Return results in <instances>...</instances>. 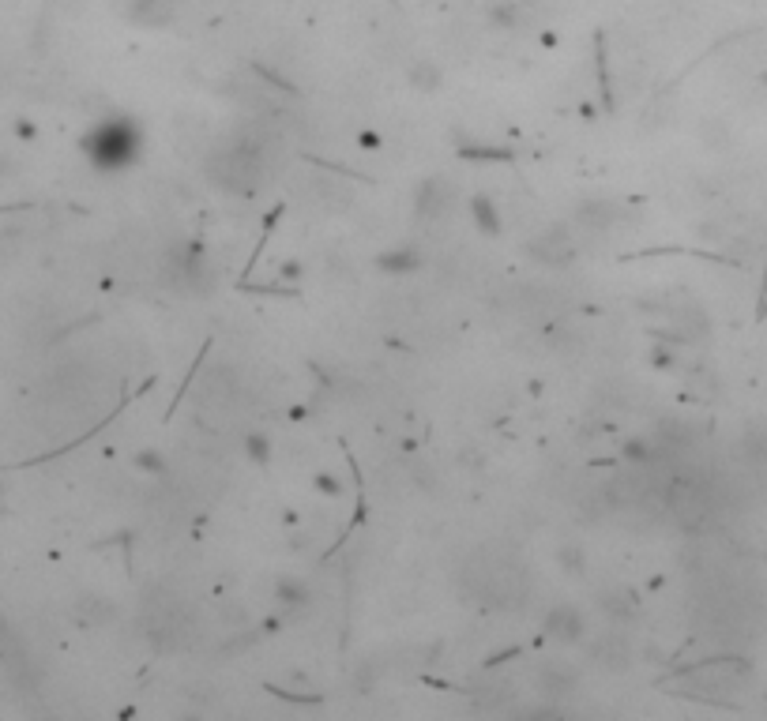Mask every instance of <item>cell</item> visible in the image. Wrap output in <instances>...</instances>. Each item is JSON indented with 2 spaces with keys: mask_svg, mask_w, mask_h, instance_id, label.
Masks as SVG:
<instances>
[{
  "mask_svg": "<svg viewBox=\"0 0 767 721\" xmlns=\"http://www.w3.org/2000/svg\"><path fill=\"white\" fill-rule=\"evenodd\" d=\"M410 79H414L418 87H425V91H433V87H437V72H433L429 64H418V68L410 72Z\"/></svg>",
  "mask_w": 767,
  "mask_h": 721,
  "instance_id": "obj_9",
  "label": "cell"
},
{
  "mask_svg": "<svg viewBox=\"0 0 767 721\" xmlns=\"http://www.w3.org/2000/svg\"><path fill=\"white\" fill-rule=\"evenodd\" d=\"M583 631H587V624H583L580 609H572V605H557L546 616V635L553 643H580Z\"/></svg>",
  "mask_w": 767,
  "mask_h": 721,
  "instance_id": "obj_5",
  "label": "cell"
},
{
  "mask_svg": "<svg viewBox=\"0 0 767 721\" xmlns=\"http://www.w3.org/2000/svg\"><path fill=\"white\" fill-rule=\"evenodd\" d=\"M463 583H467L470 598L493 605V609H504V605L512 609L531 590L527 568L512 549H478L463 568Z\"/></svg>",
  "mask_w": 767,
  "mask_h": 721,
  "instance_id": "obj_2",
  "label": "cell"
},
{
  "mask_svg": "<svg viewBox=\"0 0 767 721\" xmlns=\"http://www.w3.org/2000/svg\"><path fill=\"white\" fill-rule=\"evenodd\" d=\"M591 658L602 661V665H628V643H625V635H617V631H610V635H602L595 646H591Z\"/></svg>",
  "mask_w": 767,
  "mask_h": 721,
  "instance_id": "obj_6",
  "label": "cell"
},
{
  "mask_svg": "<svg viewBox=\"0 0 767 721\" xmlns=\"http://www.w3.org/2000/svg\"><path fill=\"white\" fill-rule=\"evenodd\" d=\"M271 166H275V143L264 128H237L234 136L222 139L207 154V181L222 192L249 196L260 185H267Z\"/></svg>",
  "mask_w": 767,
  "mask_h": 721,
  "instance_id": "obj_1",
  "label": "cell"
},
{
  "mask_svg": "<svg viewBox=\"0 0 767 721\" xmlns=\"http://www.w3.org/2000/svg\"><path fill=\"white\" fill-rule=\"evenodd\" d=\"M531 256L538 263H546V267H561V263L572 260V237L561 226H553V230L538 233L531 241Z\"/></svg>",
  "mask_w": 767,
  "mask_h": 721,
  "instance_id": "obj_4",
  "label": "cell"
},
{
  "mask_svg": "<svg viewBox=\"0 0 767 721\" xmlns=\"http://www.w3.org/2000/svg\"><path fill=\"white\" fill-rule=\"evenodd\" d=\"M617 218H621V211H617V207H610V203H587V207L580 211L583 226H587V230H598V233L606 230V226H613Z\"/></svg>",
  "mask_w": 767,
  "mask_h": 721,
  "instance_id": "obj_8",
  "label": "cell"
},
{
  "mask_svg": "<svg viewBox=\"0 0 767 721\" xmlns=\"http://www.w3.org/2000/svg\"><path fill=\"white\" fill-rule=\"evenodd\" d=\"M534 684L546 691V695H564V691H572V684H576V676L564 673V669H557V665H546V669H538V676H534Z\"/></svg>",
  "mask_w": 767,
  "mask_h": 721,
  "instance_id": "obj_7",
  "label": "cell"
},
{
  "mask_svg": "<svg viewBox=\"0 0 767 721\" xmlns=\"http://www.w3.org/2000/svg\"><path fill=\"white\" fill-rule=\"evenodd\" d=\"M147 635L155 639L162 650H173V646H181V639L188 635V609L181 601L166 594V598H155L147 601Z\"/></svg>",
  "mask_w": 767,
  "mask_h": 721,
  "instance_id": "obj_3",
  "label": "cell"
}]
</instances>
